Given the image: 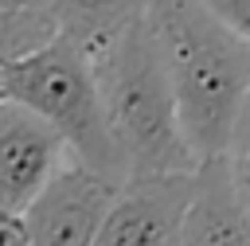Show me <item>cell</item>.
Wrapping results in <instances>:
<instances>
[{
  "mask_svg": "<svg viewBox=\"0 0 250 246\" xmlns=\"http://www.w3.org/2000/svg\"><path fill=\"white\" fill-rule=\"evenodd\" d=\"M156 35L176 109L195 156L230 152L238 113L250 98V39H242L207 0H152Z\"/></svg>",
  "mask_w": 250,
  "mask_h": 246,
  "instance_id": "obj_1",
  "label": "cell"
},
{
  "mask_svg": "<svg viewBox=\"0 0 250 246\" xmlns=\"http://www.w3.org/2000/svg\"><path fill=\"white\" fill-rule=\"evenodd\" d=\"M94 70L113 133L129 160V184L199 168V156L184 137L176 90L168 82L148 16L133 20L102 55H94Z\"/></svg>",
  "mask_w": 250,
  "mask_h": 246,
  "instance_id": "obj_2",
  "label": "cell"
},
{
  "mask_svg": "<svg viewBox=\"0 0 250 246\" xmlns=\"http://www.w3.org/2000/svg\"><path fill=\"white\" fill-rule=\"evenodd\" d=\"M0 78L8 98L43 113L62 133V141L78 160H86L90 168H98L105 180L121 187L129 184V160L113 133L102 82L94 70V55L86 47H78L70 35L59 31L43 47L4 59Z\"/></svg>",
  "mask_w": 250,
  "mask_h": 246,
  "instance_id": "obj_3",
  "label": "cell"
},
{
  "mask_svg": "<svg viewBox=\"0 0 250 246\" xmlns=\"http://www.w3.org/2000/svg\"><path fill=\"white\" fill-rule=\"evenodd\" d=\"M117 195L121 184L105 180L98 168L70 156L23 211L31 246H94Z\"/></svg>",
  "mask_w": 250,
  "mask_h": 246,
  "instance_id": "obj_4",
  "label": "cell"
},
{
  "mask_svg": "<svg viewBox=\"0 0 250 246\" xmlns=\"http://www.w3.org/2000/svg\"><path fill=\"white\" fill-rule=\"evenodd\" d=\"M70 156H74L70 144L43 113H35L16 98L0 102V203L4 207L23 215Z\"/></svg>",
  "mask_w": 250,
  "mask_h": 246,
  "instance_id": "obj_5",
  "label": "cell"
},
{
  "mask_svg": "<svg viewBox=\"0 0 250 246\" xmlns=\"http://www.w3.org/2000/svg\"><path fill=\"white\" fill-rule=\"evenodd\" d=\"M191 176L195 172L125 184L94 246H180L184 211L191 199Z\"/></svg>",
  "mask_w": 250,
  "mask_h": 246,
  "instance_id": "obj_6",
  "label": "cell"
},
{
  "mask_svg": "<svg viewBox=\"0 0 250 246\" xmlns=\"http://www.w3.org/2000/svg\"><path fill=\"white\" fill-rule=\"evenodd\" d=\"M180 246H250V207L242 199L230 152L199 160Z\"/></svg>",
  "mask_w": 250,
  "mask_h": 246,
  "instance_id": "obj_7",
  "label": "cell"
},
{
  "mask_svg": "<svg viewBox=\"0 0 250 246\" xmlns=\"http://www.w3.org/2000/svg\"><path fill=\"white\" fill-rule=\"evenodd\" d=\"M59 31L90 55H102L133 20L148 16L152 0H51Z\"/></svg>",
  "mask_w": 250,
  "mask_h": 246,
  "instance_id": "obj_8",
  "label": "cell"
},
{
  "mask_svg": "<svg viewBox=\"0 0 250 246\" xmlns=\"http://www.w3.org/2000/svg\"><path fill=\"white\" fill-rule=\"evenodd\" d=\"M59 35L51 0H0V62L27 55Z\"/></svg>",
  "mask_w": 250,
  "mask_h": 246,
  "instance_id": "obj_9",
  "label": "cell"
},
{
  "mask_svg": "<svg viewBox=\"0 0 250 246\" xmlns=\"http://www.w3.org/2000/svg\"><path fill=\"white\" fill-rule=\"evenodd\" d=\"M230 164H234V176H238V187H242V199L250 203V98L238 113V125H234V141H230Z\"/></svg>",
  "mask_w": 250,
  "mask_h": 246,
  "instance_id": "obj_10",
  "label": "cell"
},
{
  "mask_svg": "<svg viewBox=\"0 0 250 246\" xmlns=\"http://www.w3.org/2000/svg\"><path fill=\"white\" fill-rule=\"evenodd\" d=\"M242 39H250V0H207Z\"/></svg>",
  "mask_w": 250,
  "mask_h": 246,
  "instance_id": "obj_11",
  "label": "cell"
}]
</instances>
